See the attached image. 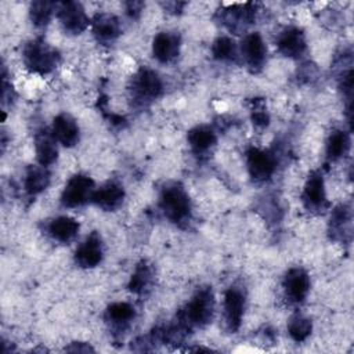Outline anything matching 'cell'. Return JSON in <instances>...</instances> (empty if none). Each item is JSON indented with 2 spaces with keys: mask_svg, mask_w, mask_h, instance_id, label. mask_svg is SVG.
Segmentation results:
<instances>
[{
  "mask_svg": "<svg viewBox=\"0 0 354 354\" xmlns=\"http://www.w3.org/2000/svg\"><path fill=\"white\" fill-rule=\"evenodd\" d=\"M214 311V296L210 288L199 289L192 299L188 301L185 308L181 311V325L189 326H205L210 322Z\"/></svg>",
  "mask_w": 354,
  "mask_h": 354,
  "instance_id": "1",
  "label": "cell"
},
{
  "mask_svg": "<svg viewBox=\"0 0 354 354\" xmlns=\"http://www.w3.org/2000/svg\"><path fill=\"white\" fill-rule=\"evenodd\" d=\"M58 61V51L41 39L29 41L24 48V62L26 68L35 73H50L57 68Z\"/></svg>",
  "mask_w": 354,
  "mask_h": 354,
  "instance_id": "2",
  "label": "cell"
},
{
  "mask_svg": "<svg viewBox=\"0 0 354 354\" xmlns=\"http://www.w3.org/2000/svg\"><path fill=\"white\" fill-rule=\"evenodd\" d=\"M159 206L163 214L173 223L187 221L191 214V201L185 189L178 184H170L163 188Z\"/></svg>",
  "mask_w": 354,
  "mask_h": 354,
  "instance_id": "3",
  "label": "cell"
},
{
  "mask_svg": "<svg viewBox=\"0 0 354 354\" xmlns=\"http://www.w3.org/2000/svg\"><path fill=\"white\" fill-rule=\"evenodd\" d=\"M94 191V181L90 177L76 174L66 183L61 195V203L65 207L82 206L93 199Z\"/></svg>",
  "mask_w": 354,
  "mask_h": 354,
  "instance_id": "4",
  "label": "cell"
},
{
  "mask_svg": "<svg viewBox=\"0 0 354 354\" xmlns=\"http://www.w3.org/2000/svg\"><path fill=\"white\" fill-rule=\"evenodd\" d=\"M163 84L156 72L149 68H141L133 77V97L141 104L153 101L160 95Z\"/></svg>",
  "mask_w": 354,
  "mask_h": 354,
  "instance_id": "5",
  "label": "cell"
},
{
  "mask_svg": "<svg viewBox=\"0 0 354 354\" xmlns=\"http://www.w3.org/2000/svg\"><path fill=\"white\" fill-rule=\"evenodd\" d=\"M58 19L64 29L72 35L82 33L87 25L88 18L80 3L76 1H62L55 6Z\"/></svg>",
  "mask_w": 354,
  "mask_h": 354,
  "instance_id": "6",
  "label": "cell"
},
{
  "mask_svg": "<svg viewBox=\"0 0 354 354\" xmlns=\"http://www.w3.org/2000/svg\"><path fill=\"white\" fill-rule=\"evenodd\" d=\"M246 165L250 177L256 181H266L275 171L274 155L259 148H250L246 152Z\"/></svg>",
  "mask_w": 354,
  "mask_h": 354,
  "instance_id": "7",
  "label": "cell"
},
{
  "mask_svg": "<svg viewBox=\"0 0 354 354\" xmlns=\"http://www.w3.org/2000/svg\"><path fill=\"white\" fill-rule=\"evenodd\" d=\"M286 297L293 303H301L310 290V277L303 268H290L283 278Z\"/></svg>",
  "mask_w": 354,
  "mask_h": 354,
  "instance_id": "8",
  "label": "cell"
},
{
  "mask_svg": "<svg viewBox=\"0 0 354 354\" xmlns=\"http://www.w3.org/2000/svg\"><path fill=\"white\" fill-rule=\"evenodd\" d=\"M102 254H104V248H102L101 236L97 232H93L76 249L75 261L83 268H93L101 263Z\"/></svg>",
  "mask_w": 354,
  "mask_h": 354,
  "instance_id": "9",
  "label": "cell"
},
{
  "mask_svg": "<svg viewBox=\"0 0 354 354\" xmlns=\"http://www.w3.org/2000/svg\"><path fill=\"white\" fill-rule=\"evenodd\" d=\"M245 310V296L238 288H230L224 296V315L227 328L236 332L242 324Z\"/></svg>",
  "mask_w": 354,
  "mask_h": 354,
  "instance_id": "10",
  "label": "cell"
},
{
  "mask_svg": "<svg viewBox=\"0 0 354 354\" xmlns=\"http://www.w3.org/2000/svg\"><path fill=\"white\" fill-rule=\"evenodd\" d=\"M242 55L245 62L252 71H259L266 62L267 48L263 41V37L259 33H250L242 41Z\"/></svg>",
  "mask_w": 354,
  "mask_h": 354,
  "instance_id": "11",
  "label": "cell"
},
{
  "mask_svg": "<svg viewBox=\"0 0 354 354\" xmlns=\"http://www.w3.org/2000/svg\"><path fill=\"white\" fill-rule=\"evenodd\" d=\"M303 202L308 210H322L328 206L324 178L319 173L308 176L303 191Z\"/></svg>",
  "mask_w": 354,
  "mask_h": 354,
  "instance_id": "12",
  "label": "cell"
},
{
  "mask_svg": "<svg viewBox=\"0 0 354 354\" xmlns=\"http://www.w3.org/2000/svg\"><path fill=\"white\" fill-rule=\"evenodd\" d=\"M152 53L159 62H171L180 53V37L170 32L158 33L152 43Z\"/></svg>",
  "mask_w": 354,
  "mask_h": 354,
  "instance_id": "13",
  "label": "cell"
},
{
  "mask_svg": "<svg viewBox=\"0 0 354 354\" xmlns=\"http://www.w3.org/2000/svg\"><path fill=\"white\" fill-rule=\"evenodd\" d=\"M51 133L64 147H73L79 141V126L68 113H61L54 118Z\"/></svg>",
  "mask_w": 354,
  "mask_h": 354,
  "instance_id": "14",
  "label": "cell"
},
{
  "mask_svg": "<svg viewBox=\"0 0 354 354\" xmlns=\"http://www.w3.org/2000/svg\"><path fill=\"white\" fill-rule=\"evenodd\" d=\"M277 46L285 57H300L306 50L304 33L297 28H288L278 36Z\"/></svg>",
  "mask_w": 354,
  "mask_h": 354,
  "instance_id": "15",
  "label": "cell"
},
{
  "mask_svg": "<svg viewBox=\"0 0 354 354\" xmlns=\"http://www.w3.org/2000/svg\"><path fill=\"white\" fill-rule=\"evenodd\" d=\"M124 198L123 187L118 183H108L93 194V202L104 210H115L120 206Z\"/></svg>",
  "mask_w": 354,
  "mask_h": 354,
  "instance_id": "16",
  "label": "cell"
},
{
  "mask_svg": "<svg viewBox=\"0 0 354 354\" xmlns=\"http://www.w3.org/2000/svg\"><path fill=\"white\" fill-rule=\"evenodd\" d=\"M93 32L100 41L109 43L115 40L120 32V22L112 14H98L93 19Z\"/></svg>",
  "mask_w": 354,
  "mask_h": 354,
  "instance_id": "17",
  "label": "cell"
},
{
  "mask_svg": "<svg viewBox=\"0 0 354 354\" xmlns=\"http://www.w3.org/2000/svg\"><path fill=\"white\" fill-rule=\"evenodd\" d=\"M55 138L53 133L40 131L35 137V149H36V158L40 166H50L57 160L58 156V148L55 144Z\"/></svg>",
  "mask_w": 354,
  "mask_h": 354,
  "instance_id": "18",
  "label": "cell"
},
{
  "mask_svg": "<svg viewBox=\"0 0 354 354\" xmlns=\"http://www.w3.org/2000/svg\"><path fill=\"white\" fill-rule=\"evenodd\" d=\"M50 235L59 242H71L79 232V223L68 216H59L48 224Z\"/></svg>",
  "mask_w": 354,
  "mask_h": 354,
  "instance_id": "19",
  "label": "cell"
},
{
  "mask_svg": "<svg viewBox=\"0 0 354 354\" xmlns=\"http://www.w3.org/2000/svg\"><path fill=\"white\" fill-rule=\"evenodd\" d=\"M216 133L209 126H196L188 133V142L196 153L209 151L216 144Z\"/></svg>",
  "mask_w": 354,
  "mask_h": 354,
  "instance_id": "20",
  "label": "cell"
},
{
  "mask_svg": "<svg viewBox=\"0 0 354 354\" xmlns=\"http://www.w3.org/2000/svg\"><path fill=\"white\" fill-rule=\"evenodd\" d=\"M50 183V174L44 166H30L25 176V191L30 195H37L47 188Z\"/></svg>",
  "mask_w": 354,
  "mask_h": 354,
  "instance_id": "21",
  "label": "cell"
},
{
  "mask_svg": "<svg viewBox=\"0 0 354 354\" xmlns=\"http://www.w3.org/2000/svg\"><path fill=\"white\" fill-rule=\"evenodd\" d=\"M350 149V137L343 130H335L330 133L326 141V156L330 160H337L344 156Z\"/></svg>",
  "mask_w": 354,
  "mask_h": 354,
  "instance_id": "22",
  "label": "cell"
},
{
  "mask_svg": "<svg viewBox=\"0 0 354 354\" xmlns=\"http://www.w3.org/2000/svg\"><path fill=\"white\" fill-rule=\"evenodd\" d=\"M313 330V324L307 317L300 314L293 315L288 322V332L295 342H304Z\"/></svg>",
  "mask_w": 354,
  "mask_h": 354,
  "instance_id": "23",
  "label": "cell"
},
{
  "mask_svg": "<svg viewBox=\"0 0 354 354\" xmlns=\"http://www.w3.org/2000/svg\"><path fill=\"white\" fill-rule=\"evenodd\" d=\"M152 281V271L149 268V266H147L145 263H141L136 267L130 282H129V289L134 293H144V290L148 289V286L151 285Z\"/></svg>",
  "mask_w": 354,
  "mask_h": 354,
  "instance_id": "24",
  "label": "cell"
},
{
  "mask_svg": "<svg viewBox=\"0 0 354 354\" xmlns=\"http://www.w3.org/2000/svg\"><path fill=\"white\" fill-rule=\"evenodd\" d=\"M54 7H55V4L50 3V1H44V0L33 1L30 4V11H29L33 25L46 26L53 17Z\"/></svg>",
  "mask_w": 354,
  "mask_h": 354,
  "instance_id": "25",
  "label": "cell"
},
{
  "mask_svg": "<svg viewBox=\"0 0 354 354\" xmlns=\"http://www.w3.org/2000/svg\"><path fill=\"white\" fill-rule=\"evenodd\" d=\"M350 220H351V213L347 206H340L333 212L330 217V232L333 238H336L337 235L343 236V234L348 231Z\"/></svg>",
  "mask_w": 354,
  "mask_h": 354,
  "instance_id": "26",
  "label": "cell"
},
{
  "mask_svg": "<svg viewBox=\"0 0 354 354\" xmlns=\"http://www.w3.org/2000/svg\"><path fill=\"white\" fill-rule=\"evenodd\" d=\"M212 54L218 61H231L236 55V46L232 39L221 36L214 40L212 46Z\"/></svg>",
  "mask_w": 354,
  "mask_h": 354,
  "instance_id": "27",
  "label": "cell"
},
{
  "mask_svg": "<svg viewBox=\"0 0 354 354\" xmlns=\"http://www.w3.org/2000/svg\"><path fill=\"white\" fill-rule=\"evenodd\" d=\"M106 317L115 324H126L134 318V308L129 303H113L108 307Z\"/></svg>",
  "mask_w": 354,
  "mask_h": 354,
  "instance_id": "28",
  "label": "cell"
},
{
  "mask_svg": "<svg viewBox=\"0 0 354 354\" xmlns=\"http://www.w3.org/2000/svg\"><path fill=\"white\" fill-rule=\"evenodd\" d=\"M253 123L259 127H264L268 124V115L264 108H254L253 111Z\"/></svg>",
  "mask_w": 354,
  "mask_h": 354,
  "instance_id": "29",
  "label": "cell"
},
{
  "mask_svg": "<svg viewBox=\"0 0 354 354\" xmlns=\"http://www.w3.org/2000/svg\"><path fill=\"white\" fill-rule=\"evenodd\" d=\"M72 344H73V346L68 347L66 351H72V353H76V351H77V353H88V351H93V348H91L88 344H86L84 347L82 346L83 343H77V344H76V343H72Z\"/></svg>",
  "mask_w": 354,
  "mask_h": 354,
  "instance_id": "30",
  "label": "cell"
},
{
  "mask_svg": "<svg viewBox=\"0 0 354 354\" xmlns=\"http://www.w3.org/2000/svg\"><path fill=\"white\" fill-rule=\"evenodd\" d=\"M141 7H142V3L130 1V3H127V12H129L131 17H136V15L140 12Z\"/></svg>",
  "mask_w": 354,
  "mask_h": 354,
  "instance_id": "31",
  "label": "cell"
}]
</instances>
